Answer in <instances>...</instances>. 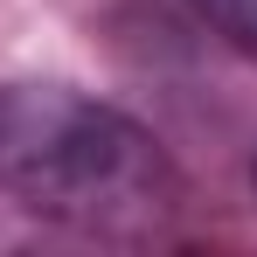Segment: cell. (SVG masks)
<instances>
[{
    "mask_svg": "<svg viewBox=\"0 0 257 257\" xmlns=\"http://www.w3.org/2000/svg\"><path fill=\"white\" fill-rule=\"evenodd\" d=\"M0 195L104 243H160L188 202L167 146L70 84H0Z\"/></svg>",
    "mask_w": 257,
    "mask_h": 257,
    "instance_id": "6da1fadb",
    "label": "cell"
},
{
    "mask_svg": "<svg viewBox=\"0 0 257 257\" xmlns=\"http://www.w3.org/2000/svg\"><path fill=\"white\" fill-rule=\"evenodd\" d=\"M195 14H202L229 49H243L257 63V0H195Z\"/></svg>",
    "mask_w": 257,
    "mask_h": 257,
    "instance_id": "7a4b0ae2",
    "label": "cell"
},
{
    "mask_svg": "<svg viewBox=\"0 0 257 257\" xmlns=\"http://www.w3.org/2000/svg\"><path fill=\"white\" fill-rule=\"evenodd\" d=\"M250 181H257V167H250Z\"/></svg>",
    "mask_w": 257,
    "mask_h": 257,
    "instance_id": "3957f363",
    "label": "cell"
}]
</instances>
